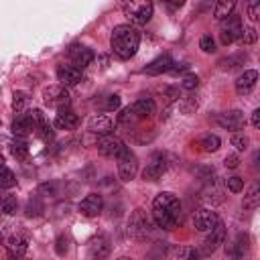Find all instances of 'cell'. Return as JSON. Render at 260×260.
I'll list each match as a JSON object with an SVG mask.
<instances>
[{"label": "cell", "instance_id": "6da1fadb", "mask_svg": "<svg viewBox=\"0 0 260 260\" xmlns=\"http://www.w3.org/2000/svg\"><path fill=\"white\" fill-rule=\"evenodd\" d=\"M179 213H181V201L175 193L162 191L154 197V201H152V219L158 228H162V230L177 228Z\"/></svg>", "mask_w": 260, "mask_h": 260}, {"label": "cell", "instance_id": "7a4b0ae2", "mask_svg": "<svg viewBox=\"0 0 260 260\" xmlns=\"http://www.w3.org/2000/svg\"><path fill=\"white\" fill-rule=\"evenodd\" d=\"M110 47H112V53L118 59L126 61L130 57H134L138 47H140V32H138V28H134L132 24H118V26H114L112 37H110Z\"/></svg>", "mask_w": 260, "mask_h": 260}, {"label": "cell", "instance_id": "3957f363", "mask_svg": "<svg viewBox=\"0 0 260 260\" xmlns=\"http://www.w3.org/2000/svg\"><path fill=\"white\" fill-rule=\"evenodd\" d=\"M28 242H30V234L20 223H10L0 230V244L4 246L10 258L22 260V256L28 250Z\"/></svg>", "mask_w": 260, "mask_h": 260}, {"label": "cell", "instance_id": "277c9868", "mask_svg": "<svg viewBox=\"0 0 260 260\" xmlns=\"http://www.w3.org/2000/svg\"><path fill=\"white\" fill-rule=\"evenodd\" d=\"M128 234L130 238L138 240V242H144L150 234H152V223H150V217L146 215L144 209H134L130 213V219H128Z\"/></svg>", "mask_w": 260, "mask_h": 260}, {"label": "cell", "instance_id": "5b68a950", "mask_svg": "<svg viewBox=\"0 0 260 260\" xmlns=\"http://www.w3.org/2000/svg\"><path fill=\"white\" fill-rule=\"evenodd\" d=\"M43 102L49 108H55L57 112H63V110H69L71 95H69L67 87H63V85H49V87L43 89Z\"/></svg>", "mask_w": 260, "mask_h": 260}, {"label": "cell", "instance_id": "8992f818", "mask_svg": "<svg viewBox=\"0 0 260 260\" xmlns=\"http://www.w3.org/2000/svg\"><path fill=\"white\" fill-rule=\"evenodd\" d=\"M122 10L124 14L130 18V22L134 24H146L150 18H152V2H124L122 4Z\"/></svg>", "mask_w": 260, "mask_h": 260}, {"label": "cell", "instance_id": "52a82bcc", "mask_svg": "<svg viewBox=\"0 0 260 260\" xmlns=\"http://www.w3.org/2000/svg\"><path fill=\"white\" fill-rule=\"evenodd\" d=\"M116 162H118V177L122 179V181H132L134 177H136V173H138V158H136V154L130 150V148H126L118 158H116Z\"/></svg>", "mask_w": 260, "mask_h": 260}, {"label": "cell", "instance_id": "ba28073f", "mask_svg": "<svg viewBox=\"0 0 260 260\" xmlns=\"http://www.w3.org/2000/svg\"><path fill=\"white\" fill-rule=\"evenodd\" d=\"M95 146H98V152H100L102 156H106V158H114V160L128 148L118 136H112V134H108V136H100V140L95 142Z\"/></svg>", "mask_w": 260, "mask_h": 260}, {"label": "cell", "instance_id": "9c48e42d", "mask_svg": "<svg viewBox=\"0 0 260 260\" xmlns=\"http://www.w3.org/2000/svg\"><path fill=\"white\" fill-rule=\"evenodd\" d=\"M165 173H167V156L156 150L150 154V158L142 171V179L144 181H158Z\"/></svg>", "mask_w": 260, "mask_h": 260}, {"label": "cell", "instance_id": "30bf717a", "mask_svg": "<svg viewBox=\"0 0 260 260\" xmlns=\"http://www.w3.org/2000/svg\"><path fill=\"white\" fill-rule=\"evenodd\" d=\"M221 244H225V225H223V221L219 219L217 225H215V228L209 232V236L203 240L201 250H197V252L203 254V256H209V254H213Z\"/></svg>", "mask_w": 260, "mask_h": 260}, {"label": "cell", "instance_id": "8fae6325", "mask_svg": "<svg viewBox=\"0 0 260 260\" xmlns=\"http://www.w3.org/2000/svg\"><path fill=\"white\" fill-rule=\"evenodd\" d=\"M248 252H250V236L244 234V232H240L234 242L225 244V254L232 260H244L248 256Z\"/></svg>", "mask_w": 260, "mask_h": 260}, {"label": "cell", "instance_id": "7c38bea8", "mask_svg": "<svg viewBox=\"0 0 260 260\" xmlns=\"http://www.w3.org/2000/svg\"><path fill=\"white\" fill-rule=\"evenodd\" d=\"M242 26H244V24H242V20H240L238 14L228 16V18L223 20L221 32H219L221 43H223V45H232L234 41H238V37H240V32H242Z\"/></svg>", "mask_w": 260, "mask_h": 260}, {"label": "cell", "instance_id": "4fadbf2b", "mask_svg": "<svg viewBox=\"0 0 260 260\" xmlns=\"http://www.w3.org/2000/svg\"><path fill=\"white\" fill-rule=\"evenodd\" d=\"M116 128V120L108 114H95L87 120V130L91 134H100V136H108L112 134V130Z\"/></svg>", "mask_w": 260, "mask_h": 260}, {"label": "cell", "instance_id": "5bb4252c", "mask_svg": "<svg viewBox=\"0 0 260 260\" xmlns=\"http://www.w3.org/2000/svg\"><path fill=\"white\" fill-rule=\"evenodd\" d=\"M77 209H79V213L85 215V217H98V215L102 213V209H104V197H102L100 193H87V195L79 201Z\"/></svg>", "mask_w": 260, "mask_h": 260}, {"label": "cell", "instance_id": "9a60e30c", "mask_svg": "<svg viewBox=\"0 0 260 260\" xmlns=\"http://www.w3.org/2000/svg\"><path fill=\"white\" fill-rule=\"evenodd\" d=\"M217 221H219L217 211H213V209H209V207H201V209H197L195 215H193V225H195L199 232H211V230L217 225Z\"/></svg>", "mask_w": 260, "mask_h": 260}, {"label": "cell", "instance_id": "2e32d148", "mask_svg": "<svg viewBox=\"0 0 260 260\" xmlns=\"http://www.w3.org/2000/svg\"><path fill=\"white\" fill-rule=\"evenodd\" d=\"M112 252V244L106 236H95L87 244V258L89 260H106Z\"/></svg>", "mask_w": 260, "mask_h": 260}, {"label": "cell", "instance_id": "e0dca14e", "mask_svg": "<svg viewBox=\"0 0 260 260\" xmlns=\"http://www.w3.org/2000/svg\"><path fill=\"white\" fill-rule=\"evenodd\" d=\"M69 57H71V65L77 67L79 71H83L85 67H89L91 61L95 59L93 51L89 47H83V45H73L69 49Z\"/></svg>", "mask_w": 260, "mask_h": 260}, {"label": "cell", "instance_id": "ac0fdd59", "mask_svg": "<svg viewBox=\"0 0 260 260\" xmlns=\"http://www.w3.org/2000/svg\"><path fill=\"white\" fill-rule=\"evenodd\" d=\"M57 79L63 87H73L83 79V73L73 65H59L57 67Z\"/></svg>", "mask_w": 260, "mask_h": 260}, {"label": "cell", "instance_id": "d6986e66", "mask_svg": "<svg viewBox=\"0 0 260 260\" xmlns=\"http://www.w3.org/2000/svg\"><path fill=\"white\" fill-rule=\"evenodd\" d=\"M10 128H12V134H14L16 138H20V140L28 138L30 134H37V132H35V126H32V122H30V118H28V112L16 114V118H14V122H12Z\"/></svg>", "mask_w": 260, "mask_h": 260}, {"label": "cell", "instance_id": "ffe728a7", "mask_svg": "<svg viewBox=\"0 0 260 260\" xmlns=\"http://www.w3.org/2000/svg\"><path fill=\"white\" fill-rule=\"evenodd\" d=\"M128 108H130V112L134 114L136 120L150 118V116L156 112V104H154L152 98H140V100H136V102H134L132 106H128Z\"/></svg>", "mask_w": 260, "mask_h": 260}, {"label": "cell", "instance_id": "44dd1931", "mask_svg": "<svg viewBox=\"0 0 260 260\" xmlns=\"http://www.w3.org/2000/svg\"><path fill=\"white\" fill-rule=\"evenodd\" d=\"M217 124L221 128H228V130H240L246 120H244V114L240 110H230V112H223L217 116Z\"/></svg>", "mask_w": 260, "mask_h": 260}, {"label": "cell", "instance_id": "7402d4cb", "mask_svg": "<svg viewBox=\"0 0 260 260\" xmlns=\"http://www.w3.org/2000/svg\"><path fill=\"white\" fill-rule=\"evenodd\" d=\"M256 81H258V71L256 69H246L238 79H236V91L240 95H248L254 87H256Z\"/></svg>", "mask_w": 260, "mask_h": 260}, {"label": "cell", "instance_id": "603a6c76", "mask_svg": "<svg viewBox=\"0 0 260 260\" xmlns=\"http://www.w3.org/2000/svg\"><path fill=\"white\" fill-rule=\"evenodd\" d=\"M173 59H171V55H158L154 61H150L142 71L146 73V75H160V73H169L171 71V67H173Z\"/></svg>", "mask_w": 260, "mask_h": 260}, {"label": "cell", "instance_id": "cb8c5ba5", "mask_svg": "<svg viewBox=\"0 0 260 260\" xmlns=\"http://www.w3.org/2000/svg\"><path fill=\"white\" fill-rule=\"evenodd\" d=\"M53 124L59 130H73V128L79 126V116L75 112H71V110H63V112L57 114V118H55Z\"/></svg>", "mask_w": 260, "mask_h": 260}, {"label": "cell", "instance_id": "d4e9b609", "mask_svg": "<svg viewBox=\"0 0 260 260\" xmlns=\"http://www.w3.org/2000/svg\"><path fill=\"white\" fill-rule=\"evenodd\" d=\"M234 8H236V2H234V0H219V2H215V6H213V16H215V20L223 22L228 16L234 14Z\"/></svg>", "mask_w": 260, "mask_h": 260}, {"label": "cell", "instance_id": "484cf974", "mask_svg": "<svg viewBox=\"0 0 260 260\" xmlns=\"http://www.w3.org/2000/svg\"><path fill=\"white\" fill-rule=\"evenodd\" d=\"M195 144H197L203 152H215V150L219 148L221 140H219V136H217V134H203Z\"/></svg>", "mask_w": 260, "mask_h": 260}, {"label": "cell", "instance_id": "4316f807", "mask_svg": "<svg viewBox=\"0 0 260 260\" xmlns=\"http://www.w3.org/2000/svg\"><path fill=\"white\" fill-rule=\"evenodd\" d=\"M10 152H12V156H14V158H18V160H28L30 148H28V144H26L24 140L14 138V140L10 142Z\"/></svg>", "mask_w": 260, "mask_h": 260}, {"label": "cell", "instance_id": "83f0119b", "mask_svg": "<svg viewBox=\"0 0 260 260\" xmlns=\"http://www.w3.org/2000/svg\"><path fill=\"white\" fill-rule=\"evenodd\" d=\"M242 205H244L246 209H256V207L260 205V191H258V185H256V183L248 187V191H246V195H244Z\"/></svg>", "mask_w": 260, "mask_h": 260}, {"label": "cell", "instance_id": "f1b7e54d", "mask_svg": "<svg viewBox=\"0 0 260 260\" xmlns=\"http://www.w3.org/2000/svg\"><path fill=\"white\" fill-rule=\"evenodd\" d=\"M248 57L244 55V53H234V55H228V57H221L219 61H217V65L221 67V69H234V67H240V65H244V61H246Z\"/></svg>", "mask_w": 260, "mask_h": 260}, {"label": "cell", "instance_id": "f546056e", "mask_svg": "<svg viewBox=\"0 0 260 260\" xmlns=\"http://www.w3.org/2000/svg\"><path fill=\"white\" fill-rule=\"evenodd\" d=\"M28 102H30V98H28V93H26V91L16 89V91L12 93V110H14L16 114H24V110H26Z\"/></svg>", "mask_w": 260, "mask_h": 260}, {"label": "cell", "instance_id": "4dcf8cb0", "mask_svg": "<svg viewBox=\"0 0 260 260\" xmlns=\"http://www.w3.org/2000/svg\"><path fill=\"white\" fill-rule=\"evenodd\" d=\"M43 211H45V205H43L41 197H39V195H32V197L28 199V203H26V215H28V217H39Z\"/></svg>", "mask_w": 260, "mask_h": 260}, {"label": "cell", "instance_id": "1f68e13d", "mask_svg": "<svg viewBox=\"0 0 260 260\" xmlns=\"http://www.w3.org/2000/svg\"><path fill=\"white\" fill-rule=\"evenodd\" d=\"M16 185V177H14V173L4 165V167H0V189H10V187H14Z\"/></svg>", "mask_w": 260, "mask_h": 260}, {"label": "cell", "instance_id": "d6a6232c", "mask_svg": "<svg viewBox=\"0 0 260 260\" xmlns=\"http://www.w3.org/2000/svg\"><path fill=\"white\" fill-rule=\"evenodd\" d=\"M256 39H258V32L254 26H242V32L238 37L240 45H252V43H256Z\"/></svg>", "mask_w": 260, "mask_h": 260}, {"label": "cell", "instance_id": "836d02e7", "mask_svg": "<svg viewBox=\"0 0 260 260\" xmlns=\"http://www.w3.org/2000/svg\"><path fill=\"white\" fill-rule=\"evenodd\" d=\"M197 108H199V100H197L195 95H187V98H183V100L179 102V110H181L183 114H193Z\"/></svg>", "mask_w": 260, "mask_h": 260}, {"label": "cell", "instance_id": "e575fe53", "mask_svg": "<svg viewBox=\"0 0 260 260\" xmlns=\"http://www.w3.org/2000/svg\"><path fill=\"white\" fill-rule=\"evenodd\" d=\"M205 203H211V205H217V203H221L223 201V195H221V191L219 189H215V187H211V189H205L203 191V197H201Z\"/></svg>", "mask_w": 260, "mask_h": 260}, {"label": "cell", "instance_id": "d590c367", "mask_svg": "<svg viewBox=\"0 0 260 260\" xmlns=\"http://www.w3.org/2000/svg\"><path fill=\"white\" fill-rule=\"evenodd\" d=\"M0 209H2V213H6V215H14L16 209H18V199H16L14 195H6V199H4L2 205H0Z\"/></svg>", "mask_w": 260, "mask_h": 260}, {"label": "cell", "instance_id": "8d00e7d4", "mask_svg": "<svg viewBox=\"0 0 260 260\" xmlns=\"http://www.w3.org/2000/svg\"><path fill=\"white\" fill-rule=\"evenodd\" d=\"M248 144H250V140H248V136L244 134V132H234L232 134V146H236V150H246L248 148Z\"/></svg>", "mask_w": 260, "mask_h": 260}, {"label": "cell", "instance_id": "74e56055", "mask_svg": "<svg viewBox=\"0 0 260 260\" xmlns=\"http://www.w3.org/2000/svg\"><path fill=\"white\" fill-rule=\"evenodd\" d=\"M199 256V252L193 246H181L177 250V260H195Z\"/></svg>", "mask_w": 260, "mask_h": 260}, {"label": "cell", "instance_id": "f35d334b", "mask_svg": "<svg viewBox=\"0 0 260 260\" xmlns=\"http://www.w3.org/2000/svg\"><path fill=\"white\" fill-rule=\"evenodd\" d=\"M225 187H228L232 193H240V191L244 189V179H242V177H238V175L228 177V179H225Z\"/></svg>", "mask_w": 260, "mask_h": 260}, {"label": "cell", "instance_id": "ab89813d", "mask_svg": "<svg viewBox=\"0 0 260 260\" xmlns=\"http://www.w3.org/2000/svg\"><path fill=\"white\" fill-rule=\"evenodd\" d=\"M199 49H201L203 53H213V51H215V41H213V37H211V35H203V37L199 39Z\"/></svg>", "mask_w": 260, "mask_h": 260}, {"label": "cell", "instance_id": "60d3db41", "mask_svg": "<svg viewBox=\"0 0 260 260\" xmlns=\"http://www.w3.org/2000/svg\"><path fill=\"white\" fill-rule=\"evenodd\" d=\"M197 85H199V77H197L195 73H189V75H185V77L181 79V87L187 89V91H193Z\"/></svg>", "mask_w": 260, "mask_h": 260}, {"label": "cell", "instance_id": "b9f144b4", "mask_svg": "<svg viewBox=\"0 0 260 260\" xmlns=\"http://www.w3.org/2000/svg\"><path fill=\"white\" fill-rule=\"evenodd\" d=\"M37 134H39V136H41V140H43V142H47V144L55 140V130H53V126H51L49 122H47V124H45Z\"/></svg>", "mask_w": 260, "mask_h": 260}, {"label": "cell", "instance_id": "7bdbcfd3", "mask_svg": "<svg viewBox=\"0 0 260 260\" xmlns=\"http://www.w3.org/2000/svg\"><path fill=\"white\" fill-rule=\"evenodd\" d=\"M246 10H248L250 20H258L260 18V2L258 0H250L248 6H246Z\"/></svg>", "mask_w": 260, "mask_h": 260}, {"label": "cell", "instance_id": "ee69618b", "mask_svg": "<svg viewBox=\"0 0 260 260\" xmlns=\"http://www.w3.org/2000/svg\"><path fill=\"white\" fill-rule=\"evenodd\" d=\"M120 95L118 93H112V95H108V100H106V104H104V108L108 110V112H114V110H118L120 108Z\"/></svg>", "mask_w": 260, "mask_h": 260}, {"label": "cell", "instance_id": "f6af8a7d", "mask_svg": "<svg viewBox=\"0 0 260 260\" xmlns=\"http://www.w3.org/2000/svg\"><path fill=\"white\" fill-rule=\"evenodd\" d=\"M195 173L199 175V179H203V181H211V183H213V177H215V171H213L211 167H199V169H197Z\"/></svg>", "mask_w": 260, "mask_h": 260}, {"label": "cell", "instance_id": "bcb514c9", "mask_svg": "<svg viewBox=\"0 0 260 260\" xmlns=\"http://www.w3.org/2000/svg\"><path fill=\"white\" fill-rule=\"evenodd\" d=\"M67 248H69V240H67L65 236H59L57 242H55V252H57L59 256H65Z\"/></svg>", "mask_w": 260, "mask_h": 260}, {"label": "cell", "instance_id": "7dc6e473", "mask_svg": "<svg viewBox=\"0 0 260 260\" xmlns=\"http://www.w3.org/2000/svg\"><path fill=\"white\" fill-rule=\"evenodd\" d=\"M41 195H57V183H43L39 187Z\"/></svg>", "mask_w": 260, "mask_h": 260}, {"label": "cell", "instance_id": "c3c4849f", "mask_svg": "<svg viewBox=\"0 0 260 260\" xmlns=\"http://www.w3.org/2000/svg\"><path fill=\"white\" fill-rule=\"evenodd\" d=\"M223 165H225L228 169H238V167H240V156H238V154H228V156L223 158Z\"/></svg>", "mask_w": 260, "mask_h": 260}, {"label": "cell", "instance_id": "681fc988", "mask_svg": "<svg viewBox=\"0 0 260 260\" xmlns=\"http://www.w3.org/2000/svg\"><path fill=\"white\" fill-rule=\"evenodd\" d=\"M185 71H189V65L187 63H173V67H171V71L169 73H185Z\"/></svg>", "mask_w": 260, "mask_h": 260}, {"label": "cell", "instance_id": "f907efd6", "mask_svg": "<svg viewBox=\"0 0 260 260\" xmlns=\"http://www.w3.org/2000/svg\"><path fill=\"white\" fill-rule=\"evenodd\" d=\"M250 122H252V126H254V128H260V110H254V112H252Z\"/></svg>", "mask_w": 260, "mask_h": 260}, {"label": "cell", "instance_id": "816d5d0a", "mask_svg": "<svg viewBox=\"0 0 260 260\" xmlns=\"http://www.w3.org/2000/svg\"><path fill=\"white\" fill-rule=\"evenodd\" d=\"M98 61H100V69H106L110 59H108V55H100V57H98Z\"/></svg>", "mask_w": 260, "mask_h": 260}, {"label": "cell", "instance_id": "f5cc1de1", "mask_svg": "<svg viewBox=\"0 0 260 260\" xmlns=\"http://www.w3.org/2000/svg\"><path fill=\"white\" fill-rule=\"evenodd\" d=\"M4 199H6V193L0 189V205H2V201H4Z\"/></svg>", "mask_w": 260, "mask_h": 260}, {"label": "cell", "instance_id": "db71d44e", "mask_svg": "<svg viewBox=\"0 0 260 260\" xmlns=\"http://www.w3.org/2000/svg\"><path fill=\"white\" fill-rule=\"evenodd\" d=\"M118 260H132V258H130V256H120Z\"/></svg>", "mask_w": 260, "mask_h": 260}, {"label": "cell", "instance_id": "11a10c76", "mask_svg": "<svg viewBox=\"0 0 260 260\" xmlns=\"http://www.w3.org/2000/svg\"><path fill=\"white\" fill-rule=\"evenodd\" d=\"M0 167H4V156L0 154Z\"/></svg>", "mask_w": 260, "mask_h": 260}]
</instances>
